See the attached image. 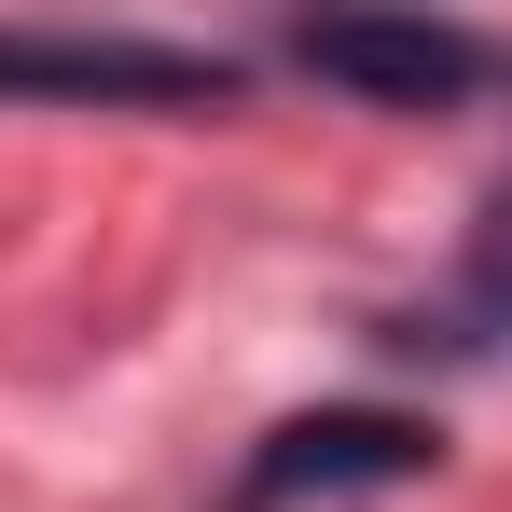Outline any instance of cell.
<instances>
[{"label": "cell", "instance_id": "cell-1", "mask_svg": "<svg viewBox=\"0 0 512 512\" xmlns=\"http://www.w3.org/2000/svg\"><path fill=\"white\" fill-rule=\"evenodd\" d=\"M277 56L346 84L360 111H471V97L512 84V42L499 28H457V14H291Z\"/></svg>", "mask_w": 512, "mask_h": 512}, {"label": "cell", "instance_id": "cell-2", "mask_svg": "<svg viewBox=\"0 0 512 512\" xmlns=\"http://www.w3.org/2000/svg\"><path fill=\"white\" fill-rule=\"evenodd\" d=\"M0 97H56V111H222L236 56L153 42V28H0Z\"/></svg>", "mask_w": 512, "mask_h": 512}, {"label": "cell", "instance_id": "cell-3", "mask_svg": "<svg viewBox=\"0 0 512 512\" xmlns=\"http://www.w3.org/2000/svg\"><path fill=\"white\" fill-rule=\"evenodd\" d=\"M443 471V429L402 402H319V416H277L236 457L222 512H305V499H374V485H416Z\"/></svg>", "mask_w": 512, "mask_h": 512}, {"label": "cell", "instance_id": "cell-4", "mask_svg": "<svg viewBox=\"0 0 512 512\" xmlns=\"http://www.w3.org/2000/svg\"><path fill=\"white\" fill-rule=\"evenodd\" d=\"M499 333H512V194L485 222V250H471V277L443 291V346H499Z\"/></svg>", "mask_w": 512, "mask_h": 512}]
</instances>
